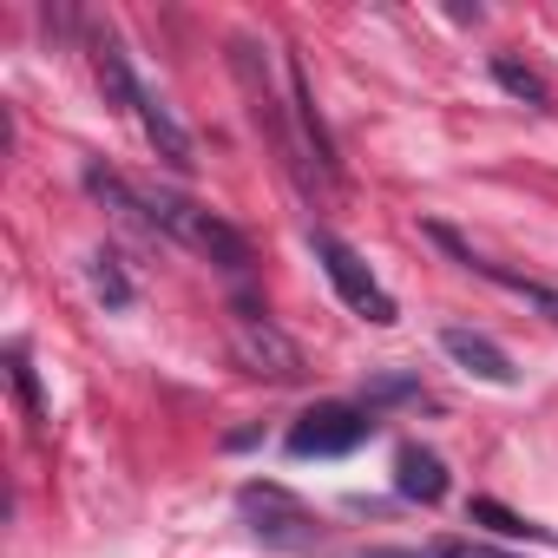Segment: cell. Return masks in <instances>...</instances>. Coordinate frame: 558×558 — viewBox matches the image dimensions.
Returning <instances> with one entry per match:
<instances>
[{"instance_id":"obj_7","label":"cell","mask_w":558,"mask_h":558,"mask_svg":"<svg viewBox=\"0 0 558 558\" xmlns=\"http://www.w3.org/2000/svg\"><path fill=\"white\" fill-rule=\"evenodd\" d=\"M427 236H434V243H440V250H447V256H453L460 269L486 276V283H499L506 296H519V303H532L538 316H551V323H558V290H551V283H538V276H519V269H506V263H486V256H480L473 243H460V236H453L447 223H427Z\"/></svg>"},{"instance_id":"obj_3","label":"cell","mask_w":558,"mask_h":558,"mask_svg":"<svg viewBox=\"0 0 558 558\" xmlns=\"http://www.w3.org/2000/svg\"><path fill=\"white\" fill-rule=\"evenodd\" d=\"M236 512L250 519V532L263 538V545H276V551H316V512L290 493V486H276V480H250L243 493H236Z\"/></svg>"},{"instance_id":"obj_17","label":"cell","mask_w":558,"mask_h":558,"mask_svg":"<svg viewBox=\"0 0 558 558\" xmlns=\"http://www.w3.org/2000/svg\"><path fill=\"white\" fill-rule=\"evenodd\" d=\"M362 558H421V551H362Z\"/></svg>"},{"instance_id":"obj_10","label":"cell","mask_w":558,"mask_h":558,"mask_svg":"<svg viewBox=\"0 0 558 558\" xmlns=\"http://www.w3.org/2000/svg\"><path fill=\"white\" fill-rule=\"evenodd\" d=\"M80 178H86V191H93V197H99L106 210H119L125 223H138V230H151V217H145V191H138V184H125V178H119L112 165H99V158H86V171H80Z\"/></svg>"},{"instance_id":"obj_14","label":"cell","mask_w":558,"mask_h":558,"mask_svg":"<svg viewBox=\"0 0 558 558\" xmlns=\"http://www.w3.org/2000/svg\"><path fill=\"white\" fill-rule=\"evenodd\" d=\"M466 519L493 525L499 538H538V525H532V519H519V512H512V506H499V499H473V506H466Z\"/></svg>"},{"instance_id":"obj_16","label":"cell","mask_w":558,"mask_h":558,"mask_svg":"<svg viewBox=\"0 0 558 558\" xmlns=\"http://www.w3.org/2000/svg\"><path fill=\"white\" fill-rule=\"evenodd\" d=\"M434 558H506V551H493V545H473V538H440V545H434Z\"/></svg>"},{"instance_id":"obj_9","label":"cell","mask_w":558,"mask_h":558,"mask_svg":"<svg viewBox=\"0 0 558 558\" xmlns=\"http://www.w3.org/2000/svg\"><path fill=\"white\" fill-rule=\"evenodd\" d=\"M395 493L421 499V506H440L447 499V460L434 447H401L395 453Z\"/></svg>"},{"instance_id":"obj_11","label":"cell","mask_w":558,"mask_h":558,"mask_svg":"<svg viewBox=\"0 0 558 558\" xmlns=\"http://www.w3.org/2000/svg\"><path fill=\"white\" fill-rule=\"evenodd\" d=\"M8 381H14V395H21L27 421H34V427H47V401H40V381H34V362H27V349H21V342L8 349Z\"/></svg>"},{"instance_id":"obj_2","label":"cell","mask_w":558,"mask_h":558,"mask_svg":"<svg viewBox=\"0 0 558 558\" xmlns=\"http://www.w3.org/2000/svg\"><path fill=\"white\" fill-rule=\"evenodd\" d=\"M145 217H151V230H165L171 243L210 256L217 269H230V276L250 269V236H243L236 223H223L217 210H204L197 197H184V191H158V184H151V191H145Z\"/></svg>"},{"instance_id":"obj_4","label":"cell","mask_w":558,"mask_h":558,"mask_svg":"<svg viewBox=\"0 0 558 558\" xmlns=\"http://www.w3.org/2000/svg\"><path fill=\"white\" fill-rule=\"evenodd\" d=\"M310 250H316V263L329 269V283H336V296L362 316V323H375V329H395L401 323V310H395V296L375 283V269L362 263V250H349L336 230H310Z\"/></svg>"},{"instance_id":"obj_8","label":"cell","mask_w":558,"mask_h":558,"mask_svg":"<svg viewBox=\"0 0 558 558\" xmlns=\"http://www.w3.org/2000/svg\"><path fill=\"white\" fill-rule=\"evenodd\" d=\"M440 349H447L466 375H480V381H493V388H512V362H506V349H499L493 336H480V329H440Z\"/></svg>"},{"instance_id":"obj_5","label":"cell","mask_w":558,"mask_h":558,"mask_svg":"<svg viewBox=\"0 0 558 558\" xmlns=\"http://www.w3.org/2000/svg\"><path fill=\"white\" fill-rule=\"evenodd\" d=\"M230 349H236V362L250 368V375H263V381H303V349L269 323V310H256V303H243L236 296V310H230Z\"/></svg>"},{"instance_id":"obj_12","label":"cell","mask_w":558,"mask_h":558,"mask_svg":"<svg viewBox=\"0 0 558 558\" xmlns=\"http://www.w3.org/2000/svg\"><path fill=\"white\" fill-rule=\"evenodd\" d=\"M493 80H499L512 99H525V106H545V80H538L532 66H519L512 53H493Z\"/></svg>"},{"instance_id":"obj_13","label":"cell","mask_w":558,"mask_h":558,"mask_svg":"<svg viewBox=\"0 0 558 558\" xmlns=\"http://www.w3.org/2000/svg\"><path fill=\"white\" fill-rule=\"evenodd\" d=\"M93 290H99L112 310H132V276L119 269V256H112V250H99V256H93Z\"/></svg>"},{"instance_id":"obj_15","label":"cell","mask_w":558,"mask_h":558,"mask_svg":"<svg viewBox=\"0 0 558 558\" xmlns=\"http://www.w3.org/2000/svg\"><path fill=\"white\" fill-rule=\"evenodd\" d=\"M414 395H421L414 375H375V381H368V408H375V401H414Z\"/></svg>"},{"instance_id":"obj_1","label":"cell","mask_w":558,"mask_h":558,"mask_svg":"<svg viewBox=\"0 0 558 558\" xmlns=\"http://www.w3.org/2000/svg\"><path fill=\"white\" fill-rule=\"evenodd\" d=\"M230 73H236V86H243V99H250V119H256V132H269L276 158H283V165H290V178H296V184L316 197L310 151H303V138L290 132V119H296V99H283V93H276L269 47H263L256 34H230Z\"/></svg>"},{"instance_id":"obj_6","label":"cell","mask_w":558,"mask_h":558,"mask_svg":"<svg viewBox=\"0 0 558 558\" xmlns=\"http://www.w3.org/2000/svg\"><path fill=\"white\" fill-rule=\"evenodd\" d=\"M368 434H375V408L368 401H316L290 427V453L296 460H336V453H355Z\"/></svg>"}]
</instances>
